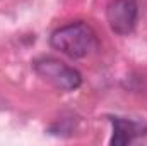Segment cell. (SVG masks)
Returning a JSON list of instances; mask_svg holds the SVG:
<instances>
[{
    "mask_svg": "<svg viewBox=\"0 0 147 146\" xmlns=\"http://www.w3.org/2000/svg\"><path fill=\"white\" fill-rule=\"evenodd\" d=\"M50 43L55 50L70 59H84L98 48V36L87 23L75 21L55 29L50 36Z\"/></svg>",
    "mask_w": 147,
    "mask_h": 146,
    "instance_id": "1",
    "label": "cell"
},
{
    "mask_svg": "<svg viewBox=\"0 0 147 146\" xmlns=\"http://www.w3.org/2000/svg\"><path fill=\"white\" fill-rule=\"evenodd\" d=\"M139 17L137 0H113L106 9V19L111 31L116 35H130Z\"/></svg>",
    "mask_w": 147,
    "mask_h": 146,
    "instance_id": "3",
    "label": "cell"
},
{
    "mask_svg": "<svg viewBox=\"0 0 147 146\" xmlns=\"http://www.w3.org/2000/svg\"><path fill=\"white\" fill-rule=\"evenodd\" d=\"M111 124H113V136L110 139V145H113V146L130 145L137 138H142L147 132L146 122L135 120V119L111 117Z\"/></svg>",
    "mask_w": 147,
    "mask_h": 146,
    "instance_id": "4",
    "label": "cell"
},
{
    "mask_svg": "<svg viewBox=\"0 0 147 146\" xmlns=\"http://www.w3.org/2000/svg\"><path fill=\"white\" fill-rule=\"evenodd\" d=\"M33 67L39 77L62 91H74L82 84V76L77 69L63 64L53 57H39L33 62Z\"/></svg>",
    "mask_w": 147,
    "mask_h": 146,
    "instance_id": "2",
    "label": "cell"
}]
</instances>
